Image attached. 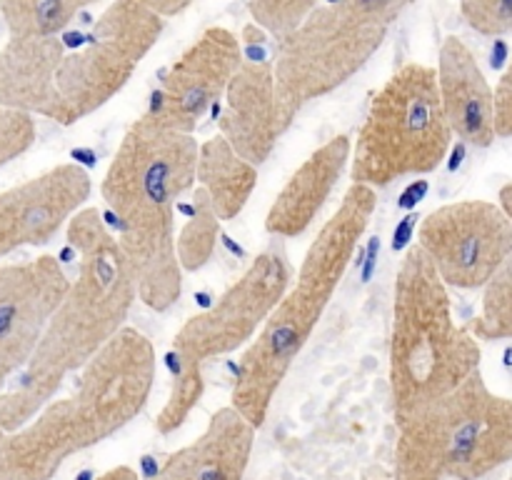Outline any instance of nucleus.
Instances as JSON below:
<instances>
[{"mask_svg":"<svg viewBox=\"0 0 512 480\" xmlns=\"http://www.w3.org/2000/svg\"><path fill=\"white\" fill-rule=\"evenodd\" d=\"M140 3L165 20V18H175V15H180L183 10H188L195 0H140Z\"/></svg>","mask_w":512,"mask_h":480,"instance_id":"28","label":"nucleus"},{"mask_svg":"<svg viewBox=\"0 0 512 480\" xmlns=\"http://www.w3.org/2000/svg\"><path fill=\"white\" fill-rule=\"evenodd\" d=\"M168 368H170V390L165 398L163 408H160L158 418H155V430L160 435H170L175 430L183 428L188 423L190 413L195 405L200 403L205 390L203 380V363L190 355L175 353L170 350L168 355Z\"/></svg>","mask_w":512,"mask_h":480,"instance_id":"21","label":"nucleus"},{"mask_svg":"<svg viewBox=\"0 0 512 480\" xmlns=\"http://www.w3.org/2000/svg\"><path fill=\"white\" fill-rule=\"evenodd\" d=\"M453 130L443 113L433 65L405 63L370 98L350 148V183L378 190L443 165Z\"/></svg>","mask_w":512,"mask_h":480,"instance_id":"9","label":"nucleus"},{"mask_svg":"<svg viewBox=\"0 0 512 480\" xmlns=\"http://www.w3.org/2000/svg\"><path fill=\"white\" fill-rule=\"evenodd\" d=\"M413 0H328L275 40L273 75L288 125L313 100L343 88L370 63Z\"/></svg>","mask_w":512,"mask_h":480,"instance_id":"8","label":"nucleus"},{"mask_svg":"<svg viewBox=\"0 0 512 480\" xmlns=\"http://www.w3.org/2000/svg\"><path fill=\"white\" fill-rule=\"evenodd\" d=\"M68 285L55 255L0 263V393L30 360Z\"/></svg>","mask_w":512,"mask_h":480,"instance_id":"13","label":"nucleus"},{"mask_svg":"<svg viewBox=\"0 0 512 480\" xmlns=\"http://www.w3.org/2000/svg\"><path fill=\"white\" fill-rule=\"evenodd\" d=\"M95 480H140V475L135 473V468H130V465H115V468L105 470V473L98 475Z\"/></svg>","mask_w":512,"mask_h":480,"instance_id":"29","label":"nucleus"},{"mask_svg":"<svg viewBox=\"0 0 512 480\" xmlns=\"http://www.w3.org/2000/svg\"><path fill=\"white\" fill-rule=\"evenodd\" d=\"M35 138H38V125L33 115L0 105V168L28 153Z\"/></svg>","mask_w":512,"mask_h":480,"instance_id":"25","label":"nucleus"},{"mask_svg":"<svg viewBox=\"0 0 512 480\" xmlns=\"http://www.w3.org/2000/svg\"><path fill=\"white\" fill-rule=\"evenodd\" d=\"M103 0H0V15L10 38L53 35Z\"/></svg>","mask_w":512,"mask_h":480,"instance_id":"20","label":"nucleus"},{"mask_svg":"<svg viewBox=\"0 0 512 480\" xmlns=\"http://www.w3.org/2000/svg\"><path fill=\"white\" fill-rule=\"evenodd\" d=\"M495 133L498 138H512V53L503 78L495 85Z\"/></svg>","mask_w":512,"mask_h":480,"instance_id":"27","label":"nucleus"},{"mask_svg":"<svg viewBox=\"0 0 512 480\" xmlns=\"http://www.w3.org/2000/svg\"><path fill=\"white\" fill-rule=\"evenodd\" d=\"M165 20L140 0H110L95 20L0 50V105L75 125L108 105L158 45Z\"/></svg>","mask_w":512,"mask_h":480,"instance_id":"1","label":"nucleus"},{"mask_svg":"<svg viewBox=\"0 0 512 480\" xmlns=\"http://www.w3.org/2000/svg\"><path fill=\"white\" fill-rule=\"evenodd\" d=\"M195 180L208 195L215 215L223 220H235L248 205L250 195L258 188V168L240 158L223 135H213L198 145Z\"/></svg>","mask_w":512,"mask_h":480,"instance_id":"19","label":"nucleus"},{"mask_svg":"<svg viewBox=\"0 0 512 480\" xmlns=\"http://www.w3.org/2000/svg\"><path fill=\"white\" fill-rule=\"evenodd\" d=\"M480 358V340L455 320L448 285L428 255L410 245L393 290L388 380L395 423L458 388L480 370Z\"/></svg>","mask_w":512,"mask_h":480,"instance_id":"6","label":"nucleus"},{"mask_svg":"<svg viewBox=\"0 0 512 480\" xmlns=\"http://www.w3.org/2000/svg\"><path fill=\"white\" fill-rule=\"evenodd\" d=\"M353 138L338 133L313 150L293 170L265 215V230L273 238H300L318 220L333 198L340 178L350 165Z\"/></svg>","mask_w":512,"mask_h":480,"instance_id":"16","label":"nucleus"},{"mask_svg":"<svg viewBox=\"0 0 512 480\" xmlns=\"http://www.w3.org/2000/svg\"><path fill=\"white\" fill-rule=\"evenodd\" d=\"M512 463V398L483 373L398 423L395 480H480Z\"/></svg>","mask_w":512,"mask_h":480,"instance_id":"7","label":"nucleus"},{"mask_svg":"<svg viewBox=\"0 0 512 480\" xmlns=\"http://www.w3.org/2000/svg\"><path fill=\"white\" fill-rule=\"evenodd\" d=\"M378 208V190L350 183L335 213L320 225L300 263L295 283L285 288L263 328L245 345L233 380L230 405L255 430L268 420L285 375L328 310L348 273L360 240Z\"/></svg>","mask_w":512,"mask_h":480,"instance_id":"4","label":"nucleus"},{"mask_svg":"<svg viewBox=\"0 0 512 480\" xmlns=\"http://www.w3.org/2000/svg\"><path fill=\"white\" fill-rule=\"evenodd\" d=\"M0 480H10L8 468V433L0 428Z\"/></svg>","mask_w":512,"mask_h":480,"instance_id":"30","label":"nucleus"},{"mask_svg":"<svg viewBox=\"0 0 512 480\" xmlns=\"http://www.w3.org/2000/svg\"><path fill=\"white\" fill-rule=\"evenodd\" d=\"M220 133L230 148L255 168L270 158L280 135L290 128L275 95L273 60L243 58L223 95Z\"/></svg>","mask_w":512,"mask_h":480,"instance_id":"15","label":"nucleus"},{"mask_svg":"<svg viewBox=\"0 0 512 480\" xmlns=\"http://www.w3.org/2000/svg\"><path fill=\"white\" fill-rule=\"evenodd\" d=\"M78 375L73 393L8 433L10 480H53L73 455L120 433L148 405L158 358L153 343L125 325Z\"/></svg>","mask_w":512,"mask_h":480,"instance_id":"5","label":"nucleus"},{"mask_svg":"<svg viewBox=\"0 0 512 480\" xmlns=\"http://www.w3.org/2000/svg\"><path fill=\"white\" fill-rule=\"evenodd\" d=\"M510 480H512V473H510Z\"/></svg>","mask_w":512,"mask_h":480,"instance_id":"32","label":"nucleus"},{"mask_svg":"<svg viewBox=\"0 0 512 480\" xmlns=\"http://www.w3.org/2000/svg\"><path fill=\"white\" fill-rule=\"evenodd\" d=\"M500 210H503L505 215H508V220L512 223V180L510 183H505L503 188H500Z\"/></svg>","mask_w":512,"mask_h":480,"instance_id":"31","label":"nucleus"},{"mask_svg":"<svg viewBox=\"0 0 512 480\" xmlns=\"http://www.w3.org/2000/svg\"><path fill=\"white\" fill-rule=\"evenodd\" d=\"M255 448V428L233 408L215 410L193 443L175 450L153 480H243Z\"/></svg>","mask_w":512,"mask_h":480,"instance_id":"18","label":"nucleus"},{"mask_svg":"<svg viewBox=\"0 0 512 480\" xmlns=\"http://www.w3.org/2000/svg\"><path fill=\"white\" fill-rule=\"evenodd\" d=\"M243 60L240 38L230 28L213 25L170 65L150 98L145 118L178 133H193L208 110L228 90Z\"/></svg>","mask_w":512,"mask_h":480,"instance_id":"12","label":"nucleus"},{"mask_svg":"<svg viewBox=\"0 0 512 480\" xmlns=\"http://www.w3.org/2000/svg\"><path fill=\"white\" fill-rule=\"evenodd\" d=\"M460 13L480 35L500 38L512 33V0H460Z\"/></svg>","mask_w":512,"mask_h":480,"instance_id":"26","label":"nucleus"},{"mask_svg":"<svg viewBox=\"0 0 512 480\" xmlns=\"http://www.w3.org/2000/svg\"><path fill=\"white\" fill-rule=\"evenodd\" d=\"M315 5L318 0H248V13L255 28L278 40L298 28Z\"/></svg>","mask_w":512,"mask_h":480,"instance_id":"24","label":"nucleus"},{"mask_svg":"<svg viewBox=\"0 0 512 480\" xmlns=\"http://www.w3.org/2000/svg\"><path fill=\"white\" fill-rule=\"evenodd\" d=\"M218 238L220 218L215 215L205 190L198 188L193 193L188 220L180 228V233L175 235V255H178L180 270L183 273H195V270L205 268L215 255Z\"/></svg>","mask_w":512,"mask_h":480,"instance_id":"22","label":"nucleus"},{"mask_svg":"<svg viewBox=\"0 0 512 480\" xmlns=\"http://www.w3.org/2000/svg\"><path fill=\"white\" fill-rule=\"evenodd\" d=\"M468 328L478 340H512V255L485 283L480 313Z\"/></svg>","mask_w":512,"mask_h":480,"instance_id":"23","label":"nucleus"},{"mask_svg":"<svg viewBox=\"0 0 512 480\" xmlns=\"http://www.w3.org/2000/svg\"><path fill=\"white\" fill-rule=\"evenodd\" d=\"M415 245L448 288L478 290L512 255V223L488 200H458L425 215Z\"/></svg>","mask_w":512,"mask_h":480,"instance_id":"11","label":"nucleus"},{"mask_svg":"<svg viewBox=\"0 0 512 480\" xmlns=\"http://www.w3.org/2000/svg\"><path fill=\"white\" fill-rule=\"evenodd\" d=\"M438 90L450 130L473 148H490L495 133V90L490 88L473 50L448 35L438 55Z\"/></svg>","mask_w":512,"mask_h":480,"instance_id":"17","label":"nucleus"},{"mask_svg":"<svg viewBox=\"0 0 512 480\" xmlns=\"http://www.w3.org/2000/svg\"><path fill=\"white\" fill-rule=\"evenodd\" d=\"M288 285V253L280 243L268 245L215 300V305L205 308L203 313H195L180 325L170 350L205 363L210 358L245 348L263 328Z\"/></svg>","mask_w":512,"mask_h":480,"instance_id":"10","label":"nucleus"},{"mask_svg":"<svg viewBox=\"0 0 512 480\" xmlns=\"http://www.w3.org/2000/svg\"><path fill=\"white\" fill-rule=\"evenodd\" d=\"M198 140L140 115L115 148L100 198L115 225L110 233L128 258L145 308L165 313L183 293L175 255V203L195 185Z\"/></svg>","mask_w":512,"mask_h":480,"instance_id":"3","label":"nucleus"},{"mask_svg":"<svg viewBox=\"0 0 512 480\" xmlns=\"http://www.w3.org/2000/svg\"><path fill=\"white\" fill-rule=\"evenodd\" d=\"M65 230L78 253V275L70 278L30 360L0 393V428L5 433L33 420L65 380L128 325L125 320L138 300L128 258L98 208L85 205Z\"/></svg>","mask_w":512,"mask_h":480,"instance_id":"2","label":"nucleus"},{"mask_svg":"<svg viewBox=\"0 0 512 480\" xmlns=\"http://www.w3.org/2000/svg\"><path fill=\"white\" fill-rule=\"evenodd\" d=\"M93 193V178L78 163H58L0 193V258L48 245Z\"/></svg>","mask_w":512,"mask_h":480,"instance_id":"14","label":"nucleus"}]
</instances>
